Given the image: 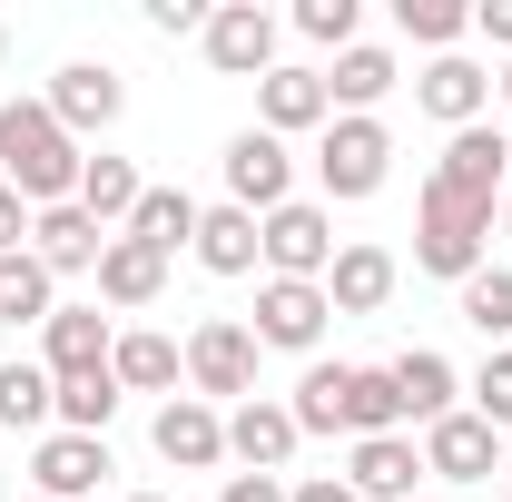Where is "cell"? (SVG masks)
I'll use <instances>...</instances> for the list:
<instances>
[{"label":"cell","instance_id":"obj_1","mask_svg":"<svg viewBox=\"0 0 512 502\" xmlns=\"http://www.w3.org/2000/svg\"><path fill=\"white\" fill-rule=\"evenodd\" d=\"M79 138L50 119V99H0V188H20V207H69L79 197Z\"/></svg>","mask_w":512,"mask_h":502},{"label":"cell","instance_id":"obj_2","mask_svg":"<svg viewBox=\"0 0 512 502\" xmlns=\"http://www.w3.org/2000/svg\"><path fill=\"white\" fill-rule=\"evenodd\" d=\"M296 434H404V394H394V365H306V384H296Z\"/></svg>","mask_w":512,"mask_h":502},{"label":"cell","instance_id":"obj_3","mask_svg":"<svg viewBox=\"0 0 512 502\" xmlns=\"http://www.w3.org/2000/svg\"><path fill=\"white\" fill-rule=\"evenodd\" d=\"M483 237H493V207H473V197H453V188H424V227H414V266L424 276L473 286L483 276Z\"/></svg>","mask_w":512,"mask_h":502},{"label":"cell","instance_id":"obj_4","mask_svg":"<svg viewBox=\"0 0 512 502\" xmlns=\"http://www.w3.org/2000/svg\"><path fill=\"white\" fill-rule=\"evenodd\" d=\"M384 168H394L384 119H325V138H316V178H325V197H375Z\"/></svg>","mask_w":512,"mask_h":502},{"label":"cell","instance_id":"obj_5","mask_svg":"<svg viewBox=\"0 0 512 502\" xmlns=\"http://www.w3.org/2000/svg\"><path fill=\"white\" fill-rule=\"evenodd\" d=\"M256 247L276 276H296V286H325V266H335V227H325V207L306 197H286L276 217H256Z\"/></svg>","mask_w":512,"mask_h":502},{"label":"cell","instance_id":"obj_6","mask_svg":"<svg viewBox=\"0 0 512 502\" xmlns=\"http://www.w3.org/2000/svg\"><path fill=\"white\" fill-rule=\"evenodd\" d=\"M197 40H207V69H217V79H266V69H276V20H266L256 0H217Z\"/></svg>","mask_w":512,"mask_h":502},{"label":"cell","instance_id":"obj_7","mask_svg":"<svg viewBox=\"0 0 512 502\" xmlns=\"http://www.w3.org/2000/svg\"><path fill=\"white\" fill-rule=\"evenodd\" d=\"M296 188V158H286V138H266V128H237L227 138V207H247V217H276Z\"/></svg>","mask_w":512,"mask_h":502},{"label":"cell","instance_id":"obj_8","mask_svg":"<svg viewBox=\"0 0 512 502\" xmlns=\"http://www.w3.org/2000/svg\"><path fill=\"white\" fill-rule=\"evenodd\" d=\"M493 463H503V434L473 404H453L444 424H424V473L434 483H493Z\"/></svg>","mask_w":512,"mask_h":502},{"label":"cell","instance_id":"obj_9","mask_svg":"<svg viewBox=\"0 0 512 502\" xmlns=\"http://www.w3.org/2000/svg\"><path fill=\"white\" fill-rule=\"evenodd\" d=\"M188 384H197V404H207V394H247L256 384V325L207 315V325L188 335Z\"/></svg>","mask_w":512,"mask_h":502},{"label":"cell","instance_id":"obj_10","mask_svg":"<svg viewBox=\"0 0 512 502\" xmlns=\"http://www.w3.org/2000/svg\"><path fill=\"white\" fill-rule=\"evenodd\" d=\"M148 443H158V463H178V473L227 463V424H217V404H197V394H168L158 424H148Z\"/></svg>","mask_w":512,"mask_h":502},{"label":"cell","instance_id":"obj_11","mask_svg":"<svg viewBox=\"0 0 512 502\" xmlns=\"http://www.w3.org/2000/svg\"><path fill=\"white\" fill-rule=\"evenodd\" d=\"M503 128H453L444 138V168H434V188H453V197H473V207H503Z\"/></svg>","mask_w":512,"mask_h":502},{"label":"cell","instance_id":"obj_12","mask_svg":"<svg viewBox=\"0 0 512 502\" xmlns=\"http://www.w3.org/2000/svg\"><path fill=\"white\" fill-rule=\"evenodd\" d=\"M325 286H296V276H266L256 286V345H286V355H306L325 335Z\"/></svg>","mask_w":512,"mask_h":502},{"label":"cell","instance_id":"obj_13","mask_svg":"<svg viewBox=\"0 0 512 502\" xmlns=\"http://www.w3.org/2000/svg\"><path fill=\"white\" fill-rule=\"evenodd\" d=\"M109 315L99 306H50V325H40V365H50V384H69V375H99L109 365Z\"/></svg>","mask_w":512,"mask_h":502},{"label":"cell","instance_id":"obj_14","mask_svg":"<svg viewBox=\"0 0 512 502\" xmlns=\"http://www.w3.org/2000/svg\"><path fill=\"white\" fill-rule=\"evenodd\" d=\"M99 247H109V227L69 197V207H40L30 217V256L50 266V276H79V266H99Z\"/></svg>","mask_w":512,"mask_h":502},{"label":"cell","instance_id":"obj_15","mask_svg":"<svg viewBox=\"0 0 512 502\" xmlns=\"http://www.w3.org/2000/svg\"><path fill=\"white\" fill-rule=\"evenodd\" d=\"M128 109V89H119V69H99V60H69L60 79H50V119L79 138V128H109Z\"/></svg>","mask_w":512,"mask_h":502},{"label":"cell","instance_id":"obj_16","mask_svg":"<svg viewBox=\"0 0 512 502\" xmlns=\"http://www.w3.org/2000/svg\"><path fill=\"white\" fill-rule=\"evenodd\" d=\"M296 414H286V404H266V394H247V404H237V414H227V453H237V463H247V473H286V453H296Z\"/></svg>","mask_w":512,"mask_h":502},{"label":"cell","instance_id":"obj_17","mask_svg":"<svg viewBox=\"0 0 512 502\" xmlns=\"http://www.w3.org/2000/svg\"><path fill=\"white\" fill-rule=\"evenodd\" d=\"M414 99H424V119H444V128H483V99H493V79L463 60V50H444V60H424Z\"/></svg>","mask_w":512,"mask_h":502},{"label":"cell","instance_id":"obj_18","mask_svg":"<svg viewBox=\"0 0 512 502\" xmlns=\"http://www.w3.org/2000/svg\"><path fill=\"white\" fill-rule=\"evenodd\" d=\"M256 109H266V138L325 128V119H335V99H325V69H266V79H256Z\"/></svg>","mask_w":512,"mask_h":502},{"label":"cell","instance_id":"obj_19","mask_svg":"<svg viewBox=\"0 0 512 502\" xmlns=\"http://www.w3.org/2000/svg\"><path fill=\"white\" fill-rule=\"evenodd\" d=\"M355 502H404L414 483H424V443L414 434H375V443H355Z\"/></svg>","mask_w":512,"mask_h":502},{"label":"cell","instance_id":"obj_20","mask_svg":"<svg viewBox=\"0 0 512 502\" xmlns=\"http://www.w3.org/2000/svg\"><path fill=\"white\" fill-rule=\"evenodd\" d=\"M30 473H40L50 502H89L99 473H109V443L99 434H40V463H30Z\"/></svg>","mask_w":512,"mask_h":502},{"label":"cell","instance_id":"obj_21","mask_svg":"<svg viewBox=\"0 0 512 502\" xmlns=\"http://www.w3.org/2000/svg\"><path fill=\"white\" fill-rule=\"evenodd\" d=\"M384 296H394V256H384V247H335V266H325V306H335V315H375Z\"/></svg>","mask_w":512,"mask_h":502},{"label":"cell","instance_id":"obj_22","mask_svg":"<svg viewBox=\"0 0 512 502\" xmlns=\"http://www.w3.org/2000/svg\"><path fill=\"white\" fill-rule=\"evenodd\" d=\"M256 217L247 207H197V266L207 276H256Z\"/></svg>","mask_w":512,"mask_h":502},{"label":"cell","instance_id":"obj_23","mask_svg":"<svg viewBox=\"0 0 512 502\" xmlns=\"http://www.w3.org/2000/svg\"><path fill=\"white\" fill-rule=\"evenodd\" d=\"M158 286H168V256L138 247V237H109L99 247V296L109 306H158Z\"/></svg>","mask_w":512,"mask_h":502},{"label":"cell","instance_id":"obj_24","mask_svg":"<svg viewBox=\"0 0 512 502\" xmlns=\"http://www.w3.org/2000/svg\"><path fill=\"white\" fill-rule=\"evenodd\" d=\"M394 89V60L384 50H335V69H325V99H335V119H375V99Z\"/></svg>","mask_w":512,"mask_h":502},{"label":"cell","instance_id":"obj_25","mask_svg":"<svg viewBox=\"0 0 512 502\" xmlns=\"http://www.w3.org/2000/svg\"><path fill=\"white\" fill-rule=\"evenodd\" d=\"M394 394H404V424H444L463 384H453V365L434 345H414V355H394Z\"/></svg>","mask_w":512,"mask_h":502},{"label":"cell","instance_id":"obj_26","mask_svg":"<svg viewBox=\"0 0 512 502\" xmlns=\"http://www.w3.org/2000/svg\"><path fill=\"white\" fill-rule=\"evenodd\" d=\"M109 375H119V394H168V384L188 375V355L168 335H119L109 345Z\"/></svg>","mask_w":512,"mask_h":502},{"label":"cell","instance_id":"obj_27","mask_svg":"<svg viewBox=\"0 0 512 502\" xmlns=\"http://www.w3.org/2000/svg\"><path fill=\"white\" fill-rule=\"evenodd\" d=\"M119 237H138V247H158V256L197 247V197H188V188H148V197H138V217H128Z\"/></svg>","mask_w":512,"mask_h":502},{"label":"cell","instance_id":"obj_28","mask_svg":"<svg viewBox=\"0 0 512 502\" xmlns=\"http://www.w3.org/2000/svg\"><path fill=\"white\" fill-rule=\"evenodd\" d=\"M138 197H148V178H138L128 158H89V168H79V207H89L109 237H119L128 217H138Z\"/></svg>","mask_w":512,"mask_h":502},{"label":"cell","instance_id":"obj_29","mask_svg":"<svg viewBox=\"0 0 512 502\" xmlns=\"http://www.w3.org/2000/svg\"><path fill=\"white\" fill-rule=\"evenodd\" d=\"M50 414H60L50 365H0V424H10V434H30V424H50Z\"/></svg>","mask_w":512,"mask_h":502},{"label":"cell","instance_id":"obj_30","mask_svg":"<svg viewBox=\"0 0 512 502\" xmlns=\"http://www.w3.org/2000/svg\"><path fill=\"white\" fill-rule=\"evenodd\" d=\"M0 325H50V266L30 247L0 256Z\"/></svg>","mask_w":512,"mask_h":502},{"label":"cell","instance_id":"obj_31","mask_svg":"<svg viewBox=\"0 0 512 502\" xmlns=\"http://www.w3.org/2000/svg\"><path fill=\"white\" fill-rule=\"evenodd\" d=\"M109 414H119V375H109V365L60 384V434H99L109 443Z\"/></svg>","mask_w":512,"mask_h":502},{"label":"cell","instance_id":"obj_32","mask_svg":"<svg viewBox=\"0 0 512 502\" xmlns=\"http://www.w3.org/2000/svg\"><path fill=\"white\" fill-rule=\"evenodd\" d=\"M394 20H404V40H424L434 60H444L453 40L473 30V10H463V0H394Z\"/></svg>","mask_w":512,"mask_h":502},{"label":"cell","instance_id":"obj_33","mask_svg":"<svg viewBox=\"0 0 512 502\" xmlns=\"http://www.w3.org/2000/svg\"><path fill=\"white\" fill-rule=\"evenodd\" d=\"M463 325H473V335H493V345L512 335V266H483V276L463 286Z\"/></svg>","mask_w":512,"mask_h":502},{"label":"cell","instance_id":"obj_34","mask_svg":"<svg viewBox=\"0 0 512 502\" xmlns=\"http://www.w3.org/2000/svg\"><path fill=\"white\" fill-rule=\"evenodd\" d=\"M355 20H365L355 0H296V30L325 40V50H355Z\"/></svg>","mask_w":512,"mask_h":502},{"label":"cell","instance_id":"obj_35","mask_svg":"<svg viewBox=\"0 0 512 502\" xmlns=\"http://www.w3.org/2000/svg\"><path fill=\"white\" fill-rule=\"evenodd\" d=\"M473 414H483L493 434H512V355H493V365L473 375Z\"/></svg>","mask_w":512,"mask_h":502},{"label":"cell","instance_id":"obj_36","mask_svg":"<svg viewBox=\"0 0 512 502\" xmlns=\"http://www.w3.org/2000/svg\"><path fill=\"white\" fill-rule=\"evenodd\" d=\"M296 483H276V473H227V493L217 502H286Z\"/></svg>","mask_w":512,"mask_h":502},{"label":"cell","instance_id":"obj_37","mask_svg":"<svg viewBox=\"0 0 512 502\" xmlns=\"http://www.w3.org/2000/svg\"><path fill=\"white\" fill-rule=\"evenodd\" d=\"M20 237H30V207H20V188H0V256H20Z\"/></svg>","mask_w":512,"mask_h":502},{"label":"cell","instance_id":"obj_38","mask_svg":"<svg viewBox=\"0 0 512 502\" xmlns=\"http://www.w3.org/2000/svg\"><path fill=\"white\" fill-rule=\"evenodd\" d=\"M473 30H483L493 50H512V0H473Z\"/></svg>","mask_w":512,"mask_h":502},{"label":"cell","instance_id":"obj_39","mask_svg":"<svg viewBox=\"0 0 512 502\" xmlns=\"http://www.w3.org/2000/svg\"><path fill=\"white\" fill-rule=\"evenodd\" d=\"M148 20H158V30H207V10H197V0H148Z\"/></svg>","mask_w":512,"mask_h":502},{"label":"cell","instance_id":"obj_40","mask_svg":"<svg viewBox=\"0 0 512 502\" xmlns=\"http://www.w3.org/2000/svg\"><path fill=\"white\" fill-rule=\"evenodd\" d=\"M286 502H355V483H335V473H316V483H296Z\"/></svg>","mask_w":512,"mask_h":502},{"label":"cell","instance_id":"obj_41","mask_svg":"<svg viewBox=\"0 0 512 502\" xmlns=\"http://www.w3.org/2000/svg\"><path fill=\"white\" fill-rule=\"evenodd\" d=\"M503 109H512V60H503Z\"/></svg>","mask_w":512,"mask_h":502},{"label":"cell","instance_id":"obj_42","mask_svg":"<svg viewBox=\"0 0 512 502\" xmlns=\"http://www.w3.org/2000/svg\"><path fill=\"white\" fill-rule=\"evenodd\" d=\"M503 237H512V188H503Z\"/></svg>","mask_w":512,"mask_h":502},{"label":"cell","instance_id":"obj_43","mask_svg":"<svg viewBox=\"0 0 512 502\" xmlns=\"http://www.w3.org/2000/svg\"><path fill=\"white\" fill-rule=\"evenodd\" d=\"M0 60H10V20H0Z\"/></svg>","mask_w":512,"mask_h":502},{"label":"cell","instance_id":"obj_44","mask_svg":"<svg viewBox=\"0 0 512 502\" xmlns=\"http://www.w3.org/2000/svg\"><path fill=\"white\" fill-rule=\"evenodd\" d=\"M128 502H158V493H128Z\"/></svg>","mask_w":512,"mask_h":502},{"label":"cell","instance_id":"obj_45","mask_svg":"<svg viewBox=\"0 0 512 502\" xmlns=\"http://www.w3.org/2000/svg\"><path fill=\"white\" fill-rule=\"evenodd\" d=\"M30 502H50V493H30Z\"/></svg>","mask_w":512,"mask_h":502}]
</instances>
